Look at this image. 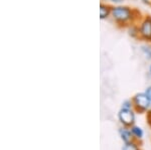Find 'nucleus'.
Returning a JSON list of instances; mask_svg holds the SVG:
<instances>
[{
  "label": "nucleus",
  "instance_id": "nucleus-5",
  "mask_svg": "<svg viewBox=\"0 0 151 150\" xmlns=\"http://www.w3.org/2000/svg\"><path fill=\"white\" fill-rule=\"evenodd\" d=\"M119 134H120L121 139H122L125 143H128V142L132 141L133 134H132V132H131V129H127V127L122 128V129L119 130Z\"/></svg>",
  "mask_w": 151,
  "mask_h": 150
},
{
  "label": "nucleus",
  "instance_id": "nucleus-11",
  "mask_svg": "<svg viewBox=\"0 0 151 150\" xmlns=\"http://www.w3.org/2000/svg\"><path fill=\"white\" fill-rule=\"evenodd\" d=\"M112 1H114V2H121L122 0H112Z\"/></svg>",
  "mask_w": 151,
  "mask_h": 150
},
{
  "label": "nucleus",
  "instance_id": "nucleus-3",
  "mask_svg": "<svg viewBox=\"0 0 151 150\" xmlns=\"http://www.w3.org/2000/svg\"><path fill=\"white\" fill-rule=\"evenodd\" d=\"M118 118L120 123L125 127H132L135 122V114L132 109H122L119 111Z\"/></svg>",
  "mask_w": 151,
  "mask_h": 150
},
{
  "label": "nucleus",
  "instance_id": "nucleus-1",
  "mask_svg": "<svg viewBox=\"0 0 151 150\" xmlns=\"http://www.w3.org/2000/svg\"><path fill=\"white\" fill-rule=\"evenodd\" d=\"M111 14L115 20L119 22H126V21L130 20L132 17V13L131 10L128 7L123 6H116L111 9Z\"/></svg>",
  "mask_w": 151,
  "mask_h": 150
},
{
  "label": "nucleus",
  "instance_id": "nucleus-8",
  "mask_svg": "<svg viewBox=\"0 0 151 150\" xmlns=\"http://www.w3.org/2000/svg\"><path fill=\"white\" fill-rule=\"evenodd\" d=\"M122 150H139V147L137 146L136 143L131 141V142H128V143H125Z\"/></svg>",
  "mask_w": 151,
  "mask_h": 150
},
{
  "label": "nucleus",
  "instance_id": "nucleus-7",
  "mask_svg": "<svg viewBox=\"0 0 151 150\" xmlns=\"http://www.w3.org/2000/svg\"><path fill=\"white\" fill-rule=\"evenodd\" d=\"M109 13H110L109 7L104 5V4H101V6H100V17H101V19H105L106 17H108Z\"/></svg>",
  "mask_w": 151,
  "mask_h": 150
},
{
  "label": "nucleus",
  "instance_id": "nucleus-4",
  "mask_svg": "<svg viewBox=\"0 0 151 150\" xmlns=\"http://www.w3.org/2000/svg\"><path fill=\"white\" fill-rule=\"evenodd\" d=\"M140 34L145 39H151V18L147 17L141 24Z\"/></svg>",
  "mask_w": 151,
  "mask_h": 150
},
{
  "label": "nucleus",
  "instance_id": "nucleus-14",
  "mask_svg": "<svg viewBox=\"0 0 151 150\" xmlns=\"http://www.w3.org/2000/svg\"><path fill=\"white\" fill-rule=\"evenodd\" d=\"M150 74H151V66H150Z\"/></svg>",
  "mask_w": 151,
  "mask_h": 150
},
{
  "label": "nucleus",
  "instance_id": "nucleus-9",
  "mask_svg": "<svg viewBox=\"0 0 151 150\" xmlns=\"http://www.w3.org/2000/svg\"><path fill=\"white\" fill-rule=\"evenodd\" d=\"M133 107V102L131 101H125L122 104V109H132Z\"/></svg>",
  "mask_w": 151,
  "mask_h": 150
},
{
  "label": "nucleus",
  "instance_id": "nucleus-13",
  "mask_svg": "<svg viewBox=\"0 0 151 150\" xmlns=\"http://www.w3.org/2000/svg\"><path fill=\"white\" fill-rule=\"evenodd\" d=\"M148 119H149V124L151 125V118H148Z\"/></svg>",
  "mask_w": 151,
  "mask_h": 150
},
{
  "label": "nucleus",
  "instance_id": "nucleus-6",
  "mask_svg": "<svg viewBox=\"0 0 151 150\" xmlns=\"http://www.w3.org/2000/svg\"><path fill=\"white\" fill-rule=\"evenodd\" d=\"M131 132H132L133 136L136 139H141L143 137V130L139 126H133L131 127Z\"/></svg>",
  "mask_w": 151,
  "mask_h": 150
},
{
  "label": "nucleus",
  "instance_id": "nucleus-2",
  "mask_svg": "<svg viewBox=\"0 0 151 150\" xmlns=\"http://www.w3.org/2000/svg\"><path fill=\"white\" fill-rule=\"evenodd\" d=\"M133 106L139 112H145L150 106L151 101L148 99L145 93H138L133 97Z\"/></svg>",
  "mask_w": 151,
  "mask_h": 150
},
{
  "label": "nucleus",
  "instance_id": "nucleus-10",
  "mask_svg": "<svg viewBox=\"0 0 151 150\" xmlns=\"http://www.w3.org/2000/svg\"><path fill=\"white\" fill-rule=\"evenodd\" d=\"M145 94H146V96L148 97V99H149V100L151 101V86H150V87H148V88L146 89Z\"/></svg>",
  "mask_w": 151,
  "mask_h": 150
},
{
  "label": "nucleus",
  "instance_id": "nucleus-12",
  "mask_svg": "<svg viewBox=\"0 0 151 150\" xmlns=\"http://www.w3.org/2000/svg\"><path fill=\"white\" fill-rule=\"evenodd\" d=\"M148 118H151V110H150V112H149V116H148Z\"/></svg>",
  "mask_w": 151,
  "mask_h": 150
}]
</instances>
